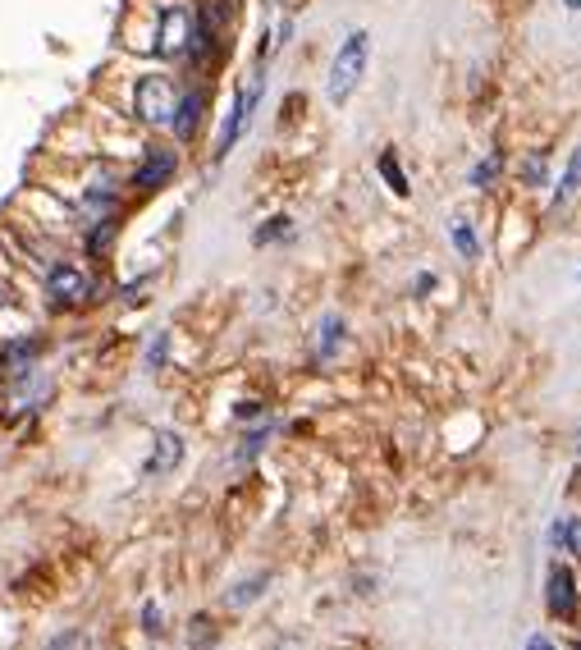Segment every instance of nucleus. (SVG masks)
I'll list each match as a JSON object with an SVG mask.
<instances>
[{
    "mask_svg": "<svg viewBox=\"0 0 581 650\" xmlns=\"http://www.w3.org/2000/svg\"><path fill=\"white\" fill-rule=\"evenodd\" d=\"M179 458H183V440L174 431H156V449H151V458H147V477H165V472H174L179 467Z\"/></svg>",
    "mask_w": 581,
    "mask_h": 650,
    "instance_id": "9",
    "label": "nucleus"
},
{
    "mask_svg": "<svg viewBox=\"0 0 581 650\" xmlns=\"http://www.w3.org/2000/svg\"><path fill=\"white\" fill-rule=\"evenodd\" d=\"M165 358H170V335H165V330H156V339L147 344V371H161Z\"/></svg>",
    "mask_w": 581,
    "mask_h": 650,
    "instance_id": "14",
    "label": "nucleus"
},
{
    "mask_svg": "<svg viewBox=\"0 0 581 650\" xmlns=\"http://www.w3.org/2000/svg\"><path fill=\"white\" fill-rule=\"evenodd\" d=\"M174 170H179V152L156 142V147H147V152H142V161L133 165L129 184L138 188V193H161V188L174 179Z\"/></svg>",
    "mask_w": 581,
    "mask_h": 650,
    "instance_id": "5",
    "label": "nucleus"
},
{
    "mask_svg": "<svg viewBox=\"0 0 581 650\" xmlns=\"http://www.w3.org/2000/svg\"><path fill=\"white\" fill-rule=\"evenodd\" d=\"M211 641H216V628L206 623V614H202V618H193V650H206Z\"/></svg>",
    "mask_w": 581,
    "mask_h": 650,
    "instance_id": "19",
    "label": "nucleus"
},
{
    "mask_svg": "<svg viewBox=\"0 0 581 650\" xmlns=\"http://www.w3.org/2000/svg\"><path fill=\"white\" fill-rule=\"evenodd\" d=\"M275 239H289V216H275L266 220V229H257V243H275Z\"/></svg>",
    "mask_w": 581,
    "mask_h": 650,
    "instance_id": "18",
    "label": "nucleus"
},
{
    "mask_svg": "<svg viewBox=\"0 0 581 650\" xmlns=\"http://www.w3.org/2000/svg\"><path fill=\"white\" fill-rule=\"evenodd\" d=\"M42 293L51 298V307H87L97 298V280L74 261H51L42 271Z\"/></svg>",
    "mask_w": 581,
    "mask_h": 650,
    "instance_id": "3",
    "label": "nucleus"
},
{
    "mask_svg": "<svg viewBox=\"0 0 581 650\" xmlns=\"http://www.w3.org/2000/svg\"><path fill=\"white\" fill-rule=\"evenodd\" d=\"M577 188H581V147H577V152H572L568 170H563L559 188H554V206H568L572 197H577Z\"/></svg>",
    "mask_w": 581,
    "mask_h": 650,
    "instance_id": "11",
    "label": "nucleus"
},
{
    "mask_svg": "<svg viewBox=\"0 0 581 650\" xmlns=\"http://www.w3.org/2000/svg\"><path fill=\"white\" fill-rule=\"evenodd\" d=\"M202 115H206V92H202V87H193V92H179V106H174L170 133L179 142H193L197 129H202Z\"/></svg>",
    "mask_w": 581,
    "mask_h": 650,
    "instance_id": "8",
    "label": "nucleus"
},
{
    "mask_svg": "<svg viewBox=\"0 0 581 650\" xmlns=\"http://www.w3.org/2000/svg\"><path fill=\"white\" fill-rule=\"evenodd\" d=\"M188 42H193V10L174 0L156 14V55L179 60V55H188Z\"/></svg>",
    "mask_w": 581,
    "mask_h": 650,
    "instance_id": "4",
    "label": "nucleus"
},
{
    "mask_svg": "<svg viewBox=\"0 0 581 650\" xmlns=\"http://www.w3.org/2000/svg\"><path fill=\"white\" fill-rule=\"evenodd\" d=\"M366 55H371V37L348 33L344 46H339V55H334V65H330V78H325V97H330L334 106H344V101L357 92V83H362V74H366Z\"/></svg>",
    "mask_w": 581,
    "mask_h": 650,
    "instance_id": "1",
    "label": "nucleus"
},
{
    "mask_svg": "<svg viewBox=\"0 0 581 650\" xmlns=\"http://www.w3.org/2000/svg\"><path fill=\"white\" fill-rule=\"evenodd\" d=\"M527 650H554V646H549L545 637H531V641H527Z\"/></svg>",
    "mask_w": 581,
    "mask_h": 650,
    "instance_id": "24",
    "label": "nucleus"
},
{
    "mask_svg": "<svg viewBox=\"0 0 581 650\" xmlns=\"http://www.w3.org/2000/svg\"><path fill=\"white\" fill-rule=\"evenodd\" d=\"M563 5H568V10H581V0H563Z\"/></svg>",
    "mask_w": 581,
    "mask_h": 650,
    "instance_id": "25",
    "label": "nucleus"
},
{
    "mask_svg": "<svg viewBox=\"0 0 581 650\" xmlns=\"http://www.w3.org/2000/svg\"><path fill=\"white\" fill-rule=\"evenodd\" d=\"M266 586H270V577L266 573H257V577H248V582H238L234 586V591H229V609H248L252 605V600H261V591H266Z\"/></svg>",
    "mask_w": 581,
    "mask_h": 650,
    "instance_id": "12",
    "label": "nucleus"
},
{
    "mask_svg": "<svg viewBox=\"0 0 581 650\" xmlns=\"http://www.w3.org/2000/svg\"><path fill=\"white\" fill-rule=\"evenodd\" d=\"M545 591H549V614L554 618H572L577 614V582H572V568L568 564H549L545 577Z\"/></svg>",
    "mask_w": 581,
    "mask_h": 650,
    "instance_id": "7",
    "label": "nucleus"
},
{
    "mask_svg": "<svg viewBox=\"0 0 581 650\" xmlns=\"http://www.w3.org/2000/svg\"><path fill=\"white\" fill-rule=\"evenodd\" d=\"M46 650H87V637L78 628H69V632H60V637L46 641Z\"/></svg>",
    "mask_w": 581,
    "mask_h": 650,
    "instance_id": "16",
    "label": "nucleus"
},
{
    "mask_svg": "<svg viewBox=\"0 0 581 650\" xmlns=\"http://www.w3.org/2000/svg\"><path fill=\"white\" fill-rule=\"evenodd\" d=\"M142 632H147V637H161L165 632V618H161V605H142Z\"/></svg>",
    "mask_w": 581,
    "mask_h": 650,
    "instance_id": "17",
    "label": "nucleus"
},
{
    "mask_svg": "<svg viewBox=\"0 0 581 650\" xmlns=\"http://www.w3.org/2000/svg\"><path fill=\"white\" fill-rule=\"evenodd\" d=\"M449 234H453V243H458V252H463V257L472 261V257H476V239H472V225H467V220L458 216V220H453V225H449Z\"/></svg>",
    "mask_w": 581,
    "mask_h": 650,
    "instance_id": "15",
    "label": "nucleus"
},
{
    "mask_svg": "<svg viewBox=\"0 0 581 650\" xmlns=\"http://www.w3.org/2000/svg\"><path fill=\"white\" fill-rule=\"evenodd\" d=\"M174 106H179V87L165 74H142L133 83V115H138L147 129H170Z\"/></svg>",
    "mask_w": 581,
    "mask_h": 650,
    "instance_id": "2",
    "label": "nucleus"
},
{
    "mask_svg": "<svg viewBox=\"0 0 581 650\" xmlns=\"http://www.w3.org/2000/svg\"><path fill=\"white\" fill-rule=\"evenodd\" d=\"M316 335H321V339H316V358L330 362V358H334V348L344 344V321H339L334 312L321 316V330H316Z\"/></svg>",
    "mask_w": 581,
    "mask_h": 650,
    "instance_id": "10",
    "label": "nucleus"
},
{
    "mask_svg": "<svg viewBox=\"0 0 581 650\" xmlns=\"http://www.w3.org/2000/svg\"><path fill=\"white\" fill-rule=\"evenodd\" d=\"M563 545L581 559V518H568V531H563Z\"/></svg>",
    "mask_w": 581,
    "mask_h": 650,
    "instance_id": "21",
    "label": "nucleus"
},
{
    "mask_svg": "<svg viewBox=\"0 0 581 650\" xmlns=\"http://www.w3.org/2000/svg\"><path fill=\"white\" fill-rule=\"evenodd\" d=\"M563 531H568V518H559V522H554V531H549V541L559 545V550H563Z\"/></svg>",
    "mask_w": 581,
    "mask_h": 650,
    "instance_id": "23",
    "label": "nucleus"
},
{
    "mask_svg": "<svg viewBox=\"0 0 581 650\" xmlns=\"http://www.w3.org/2000/svg\"><path fill=\"white\" fill-rule=\"evenodd\" d=\"M248 417H261V403H238V422H248Z\"/></svg>",
    "mask_w": 581,
    "mask_h": 650,
    "instance_id": "22",
    "label": "nucleus"
},
{
    "mask_svg": "<svg viewBox=\"0 0 581 650\" xmlns=\"http://www.w3.org/2000/svg\"><path fill=\"white\" fill-rule=\"evenodd\" d=\"M380 174H385V179H389V188H394V193H399V197H408V179H403V170H399V161H394V152H385V156H380Z\"/></svg>",
    "mask_w": 581,
    "mask_h": 650,
    "instance_id": "13",
    "label": "nucleus"
},
{
    "mask_svg": "<svg viewBox=\"0 0 581 650\" xmlns=\"http://www.w3.org/2000/svg\"><path fill=\"white\" fill-rule=\"evenodd\" d=\"M257 97H261V78H252V83L238 92V101H234V110H229L225 129H220V142H216V156H220V161H225V156L234 152V142L243 138V129H248V120H252V110H257Z\"/></svg>",
    "mask_w": 581,
    "mask_h": 650,
    "instance_id": "6",
    "label": "nucleus"
},
{
    "mask_svg": "<svg viewBox=\"0 0 581 650\" xmlns=\"http://www.w3.org/2000/svg\"><path fill=\"white\" fill-rule=\"evenodd\" d=\"M495 174H499V161H485V165H476V170H472V184L476 188H490V184H495Z\"/></svg>",
    "mask_w": 581,
    "mask_h": 650,
    "instance_id": "20",
    "label": "nucleus"
}]
</instances>
